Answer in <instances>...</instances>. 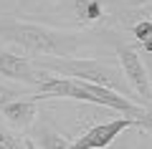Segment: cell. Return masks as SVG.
<instances>
[{
    "instance_id": "1",
    "label": "cell",
    "mask_w": 152,
    "mask_h": 149,
    "mask_svg": "<svg viewBox=\"0 0 152 149\" xmlns=\"http://www.w3.org/2000/svg\"><path fill=\"white\" fill-rule=\"evenodd\" d=\"M109 31H79V28H56L38 20H26L15 13H0V41L15 46L18 53L28 58H76L81 48L99 41Z\"/></svg>"
},
{
    "instance_id": "2",
    "label": "cell",
    "mask_w": 152,
    "mask_h": 149,
    "mask_svg": "<svg viewBox=\"0 0 152 149\" xmlns=\"http://www.w3.org/2000/svg\"><path fill=\"white\" fill-rule=\"evenodd\" d=\"M31 61L38 71H46V73H53V76H64V78L86 81V84H96V86L112 89L117 94L132 99V91L127 86L124 76H122V71L112 63L99 61V58H48V56H38V58H31Z\"/></svg>"
},
{
    "instance_id": "3",
    "label": "cell",
    "mask_w": 152,
    "mask_h": 149,
    "mask_svg": "<svg viewBox=\"0 0 152 149\" xmlns=\"http://www.w3.org/2000/svg\"><path fill=\"white\" fill-rule=\"evenodd\" d=\"M114 51L119 56V66H122V76H124L127 86L132 91V99L140 106H152V96H150V78H147V66L145 58L140 56L134 43L127 41H114Z\"/></svg>"
},
{
    "instance_id": "4",
    "label": "cell",
    "mask_w": 152,
    "mask_h": 149,
    "mask_svg": "<svg viewBox=\"0 0 152 149\" xmlns=\"http://www.w3.org/2000/svg\"><path fill=\"white\" fill-rule=\"evenodd\" d=\"M69 13L79 31H112V23L119 20L117 5L112 0H66Z\"/></svg>"
},
{
    "instance_id": "5",
    "label": "cell",
    "mask_w": 152,
    "mask_h": 149,
    "mask_svg": "<svg viewBox=\"0 0 152 149\" xmlns=\"http://www.w3.org/2000/svg\"><path fill=\"white\" fill-rule=\"evenodd\" d=\"M132 126H134V119H129V116H119V119H112V121L94 124L81 137H76L71 142V149H104L119 137L122 132H127Z\"/></svg>"
},
{
    "instance_id": "6",
    "label": "cell",
    "mask_w": 152,
    "mask_h": 149,
    "mask_svg": "<svg viewBox=\"0 0 152 149\" xmlns=\"http://www.w3.org/2000/svg\"><path fill=\"white\" fill-rule=\"evenodd\" d=\"M0 76H5L10 81H20V84H28L33 89H38V84L43 81L46 71H38L33 66V61L28 56L18 53V51H10V48H0Z\"/></svg>"
},
{
    "instance_id": "7",
    "label": "cell",
    "mask_w": 152,
    "mask_h": 149,
    "mask_svg": "<svg viewBox=\"0 0 152 149\" xmlns=\"http://www.w3.org/2000/svg\"><path fill=\"white\" fill-rule=\"evenodd\" d=\"M26 139L36 149H71V139L66 137L46 114H41V116L33 121V126L28 129Z\"/></svg>"
},
{
    "instance_id": "8",
    "label": "cell",
    "mask_w": 152,
    "mask_h": 149,
    "mask_svg": "<svg viewBox=\"0 0 152 149\" xmlns=\"http://www.w3.org/2000/svg\"><path fill=\"white\" fill-rule=\"evenodd\" d=\"M41 116L38 111V101L36 99H18V101H10L0 109V119L13 129V132H28L33 126V121Z\"/></svg>"
},
{
    "instance_id": "9",
    "label": "cell",
    "mask_w": 152,
    "mask_h": 149,
    "mask_svg": "<svg viewBox=\"0 0 152 149\" xmlns=\"http://www.w3.org/2000/svg\"><path fill=\"white\" fill-rule=\"evenodd\" d=\"M31 91H26V89H15V86H10V84H3L0 81V109L5 106V104H10V101H18V99H31Z\"/></svg>"
},
{
    "instance_id": "10",
    "label": "cell",
    "mask_w": 152,
    "mask_h": 149,
    "mask_svg": "<svg viewBox=\"0 0 152 149\" xmlns=\"http://www.w3.org/2000/svg\"><path fill=\"white\" fill-rule=\"evenodd\" d=\"M129 33H132V41L134 43H145L147 38L152 36V20L150 18H140L137 23L129 25Z\"/></svg>"
},
{
    "instance_id": "11",
    "label": "cell",
    "mask_w": 152,
    "mask_h": 149,
    "mask_svg": "<svg viewBox=\"0 0 152 149\" xmlns=\"http://www.w3.org/2000/svg\"><path fill=\"white\" fill-rule=\"evenodd\" d=\"M134 126L152 137V106H142L140 109V114L134 116Z\"/></svg>"
},
{
    "instance_id": "12",
    "label": "cell",
    "mask_w": 152,
    "mask_h": 149,
    "mask_svg": "<svg viewBox=\"0 0 152 149\" xmlns=\"http://www.w3.org/2000/svg\"><path fill=\"white\" fill-rule=\"evenodd\" d=\"M64 0H20V8H46V5H58Z\"/></svg>"
},
{
    "instance_id": "13",
    "label": "cell",
    "mask_w": 152,
    "mask_h": 149,
    "mask_svg": "<svg viewBox=\"0 0 152 149\" xmlns=\"http://www.w3.org/2000/svg\"><path fill=\"white\" fill-rule=\"evenodd\" d=\"M140 53H145V56H152V36L147 38L145 43H140Z\"/></svg>"
},
{
    "instance_id": "14",
    "label": "cell",
    "mask_w": 152,
    "mask_h": 149,
    "mask_svg": "<svg viewBox=\"0 0 152 149\" xmlns=\"http://www.w3.org/2000/svg\"><path fill=\"white\" fill-rule=\"evenodd\" d=\"M145 5H152V0H129V8H145Z\"/></svg>"
},
{
    "instance_id": "15",
    "label": "cell",
    "mask_w": 152,
    "mask_h": 149,
    "mask_svg": "<svg viewBox=\"0 0 152 149\" xmlns=\"http://www.w3.org/2000/svg\"><path fill=\"white\" fill-rule=\"evenodd\" d=\"M145 66H147V78H150V96H152V61L147 58V61H145Z\"/></svg>"
},
{
    "instance_id": "16",
    "label": "cell",
    "mask_w": 152,
    "mask_h": 149,
    "mask_svg": "<svg viewBox=\"0 0 152 149\" xmlns=\"http://www.w3.org/2000/svg\"><path fill=\"white\" fill-rule=\"evenodd\" d=\"M142 18H150V20H152V13H150V15H142Z\"/></svg>"
},
{
    "instance_id": "17",
    "label": "cell",
    "mask_w": 152,
    "mask_h": 149,
    "mask_svg": "<svg viewBox=\"0 0 152 149\" xmlns=\"http://www.w3.org/2000/svg\"><path fill=\"white\" fill-rule=\"evenodd\" d=\"M0 149H8V147H3V144H0Z\"/></svg>"
}]
</instances>
